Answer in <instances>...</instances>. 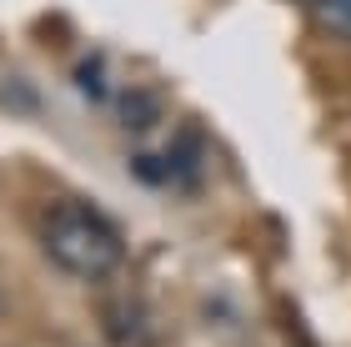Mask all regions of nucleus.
<instances>
[{
	"label": "nucleus",
	"instance_id": "obj_1",
	"mask_svg": "<svg viewBox=\"0 0 351 347\" xmlns=\"http://www.w3.org/2000/svg\"><path fill=\"white\" fill-rule=\"evenodd\" d=\"M40 247L75 282H110L125 262V236L90 201H51L40 216Z\"/></svg>",
	"mask_w": 351,
	"mask_h": 347
},
{
	"label": "nucleus",
	"instance_id": "obj_2",
	"mask_svg": "<svg viewBox=\"0 0 351 347\" xmlns=\"http://www.w3.org/2000/svg\"><path fill=\"white\" fill-rule=\"evenodd\" d=\"M101 333L110 347H151L156 333H151V312L136 302V297H110L101 307Z\"/></svg>",
	"mask_w": 351,
	"mask_h": 347
},
{
	"label": "nucleus",
	"instance_id": "obj_3",
	"mask_svg": "<svg viewBox=\"0 0 351 347\" xmlns=\"http://www.w3.org/2000/svg\"><path fill=\"white\" fill-rule=\"evenodd\" d=\"M311 25L326 41L351 45V0H311Z\"/></svg>",
	"mask_w": 351,
	"mask_h": 347
},
{
	"label": "nucleus",
	"instance_id": "obj_4",
	"mask_svg": "<svg viewBox=\"0 0 351 347\" xmlns=\"http://www.w3.org/2000/svg\"><path fill=\"white\" fill-rule=\"evenodd\" d=\"M116 116H121V126H131V131H146V126H156L161 106H156L151 91H125V96L116 101Z\"/></svg>",
	"mask_w": 351,
	"mask_h": 347
}]
</instances>
